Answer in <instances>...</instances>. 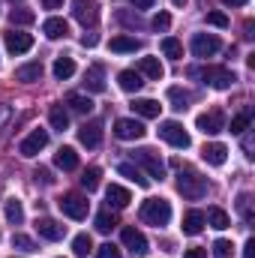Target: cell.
<instances>
[{
	"label": "cell",
	"instance_id": "cell-1",
	"mask_svg": "<svg viewBox=\"0 0 255 258\" xmlns=\"http://www.w3.org/2000/svg\"><path fill=\"white\" fill-rule=\"evenodd\" d=\"M138 216H141V222L162 228V225H168V222H171V204H168L165 198H147V201L141 204Z\"/></svg>",
	"mask_w": 255,
	"mask_h": 258
},
{
	"label": "cell",
	"instance_id": "cell-2",
	"mask_svg": "<svg viewBox=\"0 0 255 258\" xmlns=\"http://www.w3.org/2000/svg\"><path fill=\"white\" fill-rule=\"evenodd\" d=\"M192 78H201L204 84H210V87H216V90H228L237 78H234V72L231 69H225V66H198V69H189Z\"/></svg>",
	"mask_w": 255,
	"mask_h": 258
},
{
	"label": "cell",
	"instance_id": "cell-3",
	"mask_svg": "<svg viewBox=\"0 0 255 258\" xmlns=\"http://www.w3.org/2000/svg\"><path fill=\"white\" fill-rule=\"evenodd\" d=\"M177 192L183 195V198H189V201L204 198V195H207V177H201V174L192 171V168H183V171L177 174Z\"/></svg>",
	"mask_w": 255,
	"mask_h": 258
},
{
	"label": "cell",
	"instance_id": "cell-4",
	"mask_svg": "<svg viewBox=\"0 0 255 258\" xmlns=\"http://www.w3.org/2000/svg\"><path fill=\"white\" fill-rule=\"evenodd\" d=\"M132 162H135L138 168H144L150 180H162V177H165V162H162V159L156 156V150H150V147L135 150V153H132Z\"/></svg>",
	"mask_w": 255,
	"mask_h": 258
},
{
	"label": "cell",
	"instance_id": "cell-5",
	"mask_svg": "<svg viewBox=\"0 0 255 258\" xmlns=\"http://www.w3.org/2000/svg\"><path fill=\"white\" fill-rule=\"evenodd\" d=\"M57 207L63 210L69 219H84V216L90 213V201H87L81 192H66L63 198L57 201Z\"/></svg>",
	"mask_w": 255,
	"mask_h": 258
},
{
	"label": "cell",
	"instance_id": "cell-6",
	"mask_svg": "<svg viewBox=\"0 0 255 258\" xmlns=\"http://www.w3.org/2000/svg\"><path fill=\"white\" fill-rule=\"evenodd\" d=\"M159 138L168 141L171 147H180V150L189 147V132L180 126L177 120H165V123H159Z\"/></svg>",
	"mask_w": 255,
	"mask_h": 258
},
{
	"label": "cell",
	"instance_id": "cell-7",
	"mask_svg": "<svg viewBox=\"0 0 255 258\" xmlns=\"http://www.w3.org/2000/svg\"><path fill=\"white\" fill-rule=\"evenodd\" d=\"M192 54L195 57H213L219 48H222V42H219V36H213V33H195L189 42Z\"/></svg>",
	"mask_w": 255,
	"mask_h": 258
},
{
	"label": "cell",
	"instance_id": "cell-8",
	"mask_svg": "<svg viewBox=\"0 0 255 258\" xmlns=\"http://www.w3.org/2000/svg\"><path fill=\"white\" fill-rule=\"evenodd\" d=\"M48 147V129H33L21 144H18V153L21 156H27V159H33L39 150H45Z\"/></svg>",
	"mask_w": 255,
	"mask_h": 258
},
{
	"label": "cell",
	"instance_id": "cell-9",
	"mask_svg": "<svg viewBox=\"0 0 255 258\" xmlns=\"http://www.w3.org/2000/svg\"><path fill=\"white\" fill-rule=\"evenodd\" d=\"M72 15H75L78 24L93 27L96 18H99V3L96 0H72Z\"/></svg>",
	"mask_w": 255,
	"mask_h": 258
},
{
	"label": "cell",
	"instance_id": "cell-10",
	"mask_svg": "<svg viewBox=\"0 0 255 258\" xmlns=\"http://www.w3.org/2000/svg\"><path fill=\"white\" fill-rule=\"evenodd\" d=\"M144 123L141 120H135V117H120L117 123H114V135L120 138V141H138V138H144Z\"/></svg>",
	"mask_w": 255,
	"mask_h": 258
},
{
	"label": "cell",
	"instance_id": "cell-11",
	"mask_svg": "<svg viewBox=\"0 0 255 258\" xmlns=\"http://www.w3.org/2000/svg\"><path fill=\"white\" fill-rule=\"evenodd\" d=\"M195 126L201 129L204 135H219V132L225 129V117H222V111H219V108H210V111H204V114H198V120H195Z\"/></svg>",
	"mask_w": 255,
	"mask_h": 258
},
{
	"label": "cell",
	"instance_id": "cell-12",
	"mask_svg": "<svg viewBox=\"0 0 255 258\" xmlns=\"http://www.w3.org/2000/svg\"><path fill=\"white\" fill-rule=\"evenodd\" d=\"M3 42L9 48V54H24L33 48V36L30 33H21V30H6L3 33Z\"/></svg>",
	"mask_w": 255,
	"mask_h": 258
},
{
	"label": "cell",
	"instance_id": "cell-13",
	"mask_svg": "<svg viewBox=\"0 0 255 258\" xmlns=\"http://www.w3.org/2000/svg\"><path fill=\"white\" fill-rule=\"evenodd\" d=\"M36 231H39V237H45V240H60L66 234V225H60V222L51 219V216H39V219H36Z\"/></svg>",
	"mask_w": 255,
	"mask_h": 258
},
{
	"label": "cell",
	"instance_id": "cell-14",
	"mask_svg": "<svg viewBox=\"0 0 255 258\" xmlns=\"http://www.w3.org/2000/svg\"><path fill=\"white\" fill-rule=\"evenodd\" d=\"M120 240H123V246L132 249L135 255H147V237H144L138 228H123V231H120Z\"/></svg>",
	"mask_w": 255,
	"mask_h": 258
},
{
	"label": "cell",
	"instance_id": "cell-15",
	"mask_svg": "<svg viewBox=\"0 0 255 258\" xmlns=\"http://www.w3.org/2000/svg\"><path fill=\"white\" fill-rule=\"evenodd\" d=\"M78 141H81L84 147H99V144H102V123H99V120L84 123V126L78 129Z\"/></svg>",
	"mask_w": 255,
	"mask_h": 258
},
{
	"label": "cell",
	"instance_id": "cell-16",
	"mask_svg": "<svg viewBox=\"0 0 255 258\" xmlns=\"http://www.w3.org/2000/svg\"><path fill=\"white\" fill-rule=\"evenodd\" d=\"M201 156H204L207 165H225V159H228V147L219 144V141H213V144H204Z\"/></svg>",
	"mask_w": 255,
	"mask_h": 258
},
{
	"label": "cell",
	"instance_id": "cell-17",
	"mask_svg": "<svg viewBox=\"0 0 255 258\" xmlns=\"http://www.w3.org/2000/svg\"><path fill=\"white\" fill-rule=\"evenodd\" d=\"M117 174L126 177V180H132L135 186H150V177H147L135 162H120V165H117Z\"/></svg>",
	"mask_w": 255,
	"mask_h": 258
},
{
	"label": "cell",
	"instance_id": "cell-18",
	"mask_svg": "<svg viewBox=\"0 0 255 258\" xmlns=\"http://www.w3.org/2000/svg\"><path fill=\"white\" fill-rule=\"evenodd\" d=\"M84 90H90V93H102L105 90V72H102V66H90L84 72Z\"/></svg>",
	"mask_w": 255,
	"mask_h": 258
},
{
	"label": "cell",
	"instance_id": "cell-19",
	"mask_svg": "<svg viewBox=\"0 0 255 258\" xmlns=\"http://www.w3.org/2000/svg\"><path fill=\"white\" fill-rule=\"evenodd\" d=\"M105 201H108V207H114V210H123L129 201H132V195H129V189L117 186V183H111V186L105 189Z\"/></svg>",
	"mask_w": 255,
	"mask_h": 258
},
{
	"label": "cell",
	"instance_id": "cell-20",
	"mask_svg": "<svg viewBox=\"0 0 255 258\" xmlns=\"http://www.w3.org/2000/svg\"><path fill=\"white\" fill-rule=\"evenodd\" d=\"M42 33H45L48 39H63L66 33H69V24H66V18L51 15V18H45V24H42Z\"/></svg>",
	"mask_w": 255,
	"mask_h": 258
},
{
	"label": "cell",
	"instance_id": "cell-21",
	"mask_svg": "<svg viewBox=\"0 0 255 258\" xmlns=\"http://www.w3.org/2000/svg\"><path fill=\"white\" fill-rule=\"evenodd\" d=\"M117 84H120V90H126V93H138V90L144 87L141 72H135V69H123V72L117 75Z\"/></svg>",
	"mask_w": 255,
	"mask_h": 258
},
{
	"label": "cell",
	"instance_id": "cell-22",
	"mask_svg": "<svg viewBox=\"0 0 255 258\" xmlns=\"http://www.w3.org/2000/svg\"><path fill=\"white\" fill-rule=\"evenodd\" d=\"M132 111H135L138 117H147V120H153V117H159L162 105H159L156 99H135V102H132Z\"/></svg>",
	"mask_w": 255,
	"mask_h": 258
},
{
	"label": "cell",
	"instance_id": "cell-23",
	"mask_svg": "<svg viewBox=\"0 0 255 258\" xmlns=\"http://www.w3.org/2000/svg\"><path fill=\"white\" fill-rule=\"evenodd\" d=\"M108 45H111V51H117V54H129V51H138V48H141V39L120 33V36H111Z\"/></svg>",
	"mask_w": 255,
	"mask_h": 258
},
{
	"label": "cell",
	"instance_id": "cell-24",
	"mask_svg": "<svg viewBox=\"0 0 255 258\" xmlns=\"http://www.w3.org/2000/svg\"><path fill=\"white\" fill-rule=\"evenodd\" d=\"M42 78V63L39 60H33V63H24L15 69V81H24V84H33V81H39Z\"/></svg>",
	"mask_w": 255,
	"mask_h": 258
},
{
	"label": "cell",
	"instance_id": "cell-25",
	"mask_svg": "<svg viewBox=\"0 0 255 258\" xmlns=\"http://www.w3.org/2000/svg\"><path fill=\"white\" fill-rule=\"evenodd\" d=\"M54 165L63 168V171H75V168H78V153H75V147H60V150L54 153Z\"/></svg>",
	"mask_w": 255,
	"mask_h": 258
},
{
	"label": "cell",
	"instance_id": "cell-26",
	"mask_svg": "<svg viewBox=\"0 0 255 258\" xmlns=\"http://www.w3.org/2000/svg\"><path fill=\"white\" fill-rule=\"evenodd\" d=\"M204 213L201 210H189L186 216H183V234H189V237H195V234H201L204 231Z\"/></svg>",
	"mask_w": 255,
	"mask_h": 258
},
{
	"label": "cell",
	"instance_id": "cell-27",
	"mask_svg": "<svg viewBox=\"0 0 255 258\" xmlns=\"http://www.w3.org/2000/svg\"><path fill=\"white\" fill-rule=\"evenodd\" d=\"M138 72L147 75V78H153V81H159V78L165 75V69H162V63H159V57H141V60H138Z\"/></svg>",
	"mask_w": 255,
	"mask_h": 258
},
{
	"label": "cell",
	"instance_id": "cell-28",
	"mask_svg": "<svg viewBox=\"0 0 255 258\" xmlns=\"http://www.w3.org/2000/svg\"><path fill=\"white\" fill-rule=\"evenodd\" d=\"M66 105H69L75 114H90V111H93V99L84 96V93H69V96H66Z\"/></svg>",
	"mask_w": 255,
	"mask_h": 258
},
{
	"label": "cell",
	"instance_id": "cell-29",
	"mask_svg": "<svg viewBox=\"0 0 255 258\" xmlns=\"http://www.w3.org/2000/svg\"><path fill=\"white\" fill-rule=\"evenodd\" d=\"M204 222H207L210 228H216V231H225V228L231 225V219H228V213H225L222 207H210L207 216H204Z\"/></svg>",
	"mask_w": 255,
	"mask_h": 258
},
{
	"label": "cell",
	"instance_id": "cell-30",
	"mask_svg": "<svg viewBox=\"0 0 255 258\" xmlns=\"http://www.w3.org/2000/svg\"><path fill=\"white\" fill-rule=\"evenodd\" d=\"M159 48H162V54L171 57V60H180V57H183V42L174 39V36H165V39L159 42Z\"/></svg>",
	"mask_w": 255,
	"mask_h": 258
},
{
	"label": "cell",
	"instance_id": "cell-31",
	"mask_svg": "<svg viewBox=\"0 0 255 258\" xmlns=\"http://www.w3.org/2000/svg\"><path fill=\"white\" fill-rule=\"evenodd\" d=\"M168 99H171V108H174V111H186L192 96L183 90V87H171V90H168Z\"/></svg>",
	"mask_w": 255,
	"mask_h": 258
},
{
	"label": "cell",
	"instance_id": "cell-32",
	"mask_svg": "<svg viewBox=\"0 0 255 258\" xmlns=\"http://www.w3.org/2000/svg\"><path fill=\"white\" fill-rule=\"evenodd\" d=\"M75 75V60L72 57H57L54 60V78L57 81H66V78H72Z\"/></svg>",
	"mask_w": 255,
	"mask_h": 258
},
{
	"label": "cell",
	"instance_id": "cell-33",
	"mask_svg": "<svg viewBox=\"0 0 255 258\" xmlns=\"http://www.w3.org/2000/svg\"><path fill=\"white\" fill-rule=\"evenodd\" d=\"M72 252L78 258H87L93 252V240H90V234H75L72 237Z\"/></svg>",
	"mask_w": 255,
	"mask_h": 258
},
{
	"label": "cell",
	"instance_id": "cell-34",
	"mask_svg": "<svg viewBox=\"0 0 255 258\" xmlns=\"http://www.w3.org/2000/svg\"><path fill=\"white\" fill-rule=\"evenodd\" d=\"M6 219H9L12 225H21V222H24V207H21L18 198H9V201H6Z\"/></svg>",
	"mask_w": 255,
	"mask_h": 258
},
{
	"label": "cell",
	"instance_id": "cell-35",
	"mask_svg": "<svg viewBox=\"0 0 255 258\" xmlns=\"http://www.w3.org/2000/svg\"><path fill=\"white\" fill-rule=\"evenodd\" d=\"M48 120H51V129H57V132L69 129V114H66L63 105H54V108H51V114H48Z\"/></svg>",
	"mask_w": 255,
	"mask_h": 258
},
{
	"label": "cell",
	"instance_id": "cell-36",
	"mask_svg": "<svg viewBox=\"0 0 255 258\" xmlns=\"http://www.w3.org/2000/svg\"><path fill=\"white\" fill-rule=\"evenodd\" d=\"M99 177H102V171H99L96 165H90V168H84V174H81V186H84L87 192H93V189L99 186Z\"/></svg>",
	"mask_w": 255,
	"mask_h": 258
},
{
	"label": "cell",
	"instance_id": "cell-37",
	"mask_svg": "<svg viewBox=\"0 0 255 258\" xmlns=\"http://www.w3.org/2000/svg\"><path fill=\"white\" fill-rule=\"evenodd\" d=\"M249 120H252V108L240 111L237 117H231V132H234V135H243V132L249 129Z\"/></svg>",
	"mask_w": 255,
	"mask_h": 258
},
{
	"label": "cell",
	"instance_id": "cell-38",
	"mask_svg": "<svg viewBox=\"0 0 255 258\" xmlns=\"http://www.w3.org/2000/svg\"><path fill=\"white\" fill-rule=\"evenodd\" d=\"M9 21H12V24H33V21H36V12L21 6V9H12V12H9Z\"/></svg>",
	"mask_w": 255,
	"mask_h": 258
},
{
	"label": "cell",
	"instance_id": "cell-39",
	"mask_svg": "<svg viewBox=\"0 0 255 258\" xmlns=\"http://www.w3.org/2000/svg\"><path fill=\"white\" fill-rule=\"evenodd\" d=\"M117 225V216L114 213H108V210H102V213H96V231H102V234H108L111 228Z\"/></svg>",
	"mask_w": 255,
	"mask_h": 258
},
{
	"label": "cell",
	"instance_id": "cell-40",
	"mask_svg": "<svg viewBox=\"0 0 255 258\" xmlns=\"http://www.w3.org/2000/svg\"><path fill=\"white\" fill-rule=\"evenodd\" d=\"M231 255H234L231 240H216L213 243V258H231Z\"/></svg>",
	"mask_w": 255,
	"mask_h": 258
},
{
	"label": "cell",
	"instance_id": "cell-41",
	"mask_svg": "<svg viewBox=\"0 0 255 258\" xmlns=\"http://www.w3.org/2000/svg\"><path fill=\"white\" fill-rule=\"evenodd\" d=\"M12 246H15V249H24V252H33V249H36V243H33L27 234H12Z\"/></svg>",
	"mask_w": 255,
	"mask_h": 258
},
{
	"label": "cell",
	"instance_id": "cell-42",
	"mask_svg": "<svg viewBox=\"0 0 255 258\" xmlns=\"http://www.w3.org/2000/svg\"><path fill=\"white\" fill-rule=\"evenodd\" d=\"M150 24H153V30H168V27H171V15H168V12H156Z\"/></svg>",
	"mask_w": 255,
	"mask_h": 258
},
{
	"label": "cell",
	"instance_id": "cell-43",
	"mask_svg": "<svg viewBox=\"0 0 255 258\" xmlns=\"http://www.w3.org/2000/svg\"><path fill=\"white\" fill-rule=\"evenodd\" d=\"M96 258H120V249H117L114 243H102V246L96 249Z\"/></svg>",
	"mask_w": 255,
	"mask_h": 258
},
{
	"label": "cell",
	"instance_id": "cell-44",
	"mask_svg": "<svg viewBox=\"0 0 255 258\" xmlns=\"http://www.w3.org/2000/svg\"><path fill=\"white\" fill-rule=\"evenodd\" d=\"M207 24H213V27H228V15H225V12H207Z\"/></svg>",
	"mask_w": 255,
	"mask_h": 258
},
{
	"label": "cell",
	"instance_id": "cell-45",
	"mask_svg": "<svg viewBox=\"0 0 255 258\" xmlns=\"http://www.w3.org/2000/svg\"><path fill=\"white\" fill-rule=\"evenodd\" d=\"M117 21H120V24H126V27H141V18H138V15H132V12H117Z\"/></svg>",
	"mask_w": 255,
	"mask_h": 258
},
{
	"label": "cell",
	"instance_id": "cell-46",
	"mask_svg": "<svg viewBox=\"0 0 255 258\" xmlns=\"http://www.w3.org/2000/svg\"><path fill=\"white\" fill-rule=\"evenodd\" d=\"M36 180H39V183H45V186H51V183H54V177H51V171H48V168H36Z\"/></svg>",
	"mask_w": 255,
	"mask_h": 258
},
{
	"label": "cell",
	"instance_id": "cell-47",
	"mask_svg": "<svg viewBox=\"0 0 255 258\" xmlns=\"http://www.w3.org/2000/svg\"><path fill=\"white\" fill-rule=\"evenodd\" d=\"M96 42H99V36H96V33H84V36H81V45H84V48H93Z\"/></svg>",
	"mask_w": 255,
	"mask_h": 258
},
{
	"label": "cell",
	"instance_id": "cell-48",
	"mask_svg": "<svg viewBox=\"0 0 255 258\" xmlns=\"http://www.w3.org/2000/svg\"><path fill=\"white\" fill-rule=\"evenodd\" d=\"M183 258H207V249H198V246H195V249H186Z\"/></svg>",
	"mask_w": 255,
	"mask_h": 258
},
{
	"label": "cell",
	"instance_id": "cell-49",
	"mask_svg": "<svg viewBox=\"0 0 255 258\" xmlns=\"http://www.w3.org/2000/svg\"><path fill=\"white\" fill-rule=\"evenodd\" d=\"M9 117H12V108H9V105H0V126H3Z\"/></svg>",
	"mask_w": 255,
	"mask_h": 258
},
{
	"label": "cell",
	"instance_id": "cell-50",
	"mask_svg": "<svg viewBox=\"0 0 255 258\" xmlns=\"http://www.w3.org/2000/svg\"><path fill=\"white\" fill-rule=\"evenodd\" d=\"M243 258H255V240H246V246H243Z\"/></svg>",
	"mask_w": 255,
	"mask_h": 258
},
{
	"label": "cell",
	"instance_id": "cell-51",
	"mask_svg": "<svg viewBox=\"0 0 255 258\" xmlns=\"http://www.w3.org/2000/svg\"><path fill=\"white\" fill-rule=\"evenodd\" d=\"M153 3H156V0H132V6H135V9H150Z\"/></svg>",
	"mask_w": 255,
	"mask_h": 258
},
{
	"label": "cell",
	"instance_id": "cell-52",
	"mask_svg": "<svg viewBox=\"0 0 255 258\" xmlns=\"http://www.w3.org/2000/svg\"><path fill=\"white\" fill-rule=\"evenodd\" d=\"M243 150H246V156L252 159V135H246V138H243Z\"/></svg>",
	"mask_w": 255,
	"mask_h": 258
},
{
	"label": "cell",
	"instance_id": "cell-53",
	"mask_svg": "<svg viewBox=\"0 0 255 258\" xmlns=\"http://www.w3.org/2000/svg\"><path fill=\"white\" fill-rule=\"evenodd\" d=\"M252 30H255V24H252V21H246V24H243V36H246V39H252V36H255Z\"/></svg>",
	"mask_w": 255,
	"mask_h": 258
},
{
	"label": "cell",
	"instance_id": "cell-54",
	"mask_svg": "<svg viewBox=\"0 0 255 258\" xmlns=\"http://www.w3.org/2000/svg\"><path fill=\"white\" fill-rule=\"evenodd\" d=\"M45 3V9H60L63 6V0H42Z\"/></svg>",
	"mask_w": 255,
	"mask_h": 258
},
{
	"label": "cell",
	"instance_id": "cell-55",
	"mask_svg": "<svg viewBox=\"0 0 255 258\" xmlns=\"http://www.w3.org/2000/svg\"><path fill=\"white\" fill-rule=\"evenodd\" d=\"M225 6H246V0H222Z\"/></svg>",
	"mask_w": 255,
	"mask_h": 258
},
{
	"label": "cell",
	"instance_id": "cell-56",
	"mask_svg": "<svg viewBox=\"0 0 255 258\" xmlns=\"http://www.w3.org/2000/svg\"><path fill=\"white\" fill-rule=\"evenodd\" d=\"M171 3H174L177 9H180V6H186V0H171Z\"/></svg>",
	"mask_w": 255,
	"mask_h": 258
}]
</instances>
